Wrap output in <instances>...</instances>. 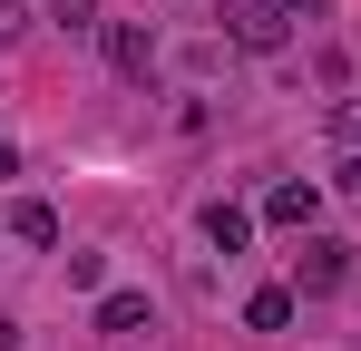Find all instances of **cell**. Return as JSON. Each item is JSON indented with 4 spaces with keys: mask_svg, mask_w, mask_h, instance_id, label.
Masks as SVG:
<instances>
[{
    "mask_svg": "<svg viewBox=\"0 0 361 351\" xmlns=\"http://www.w3.org/2000/svg\"><path fill=\"white\" fill-rule=\"evenodd\" d=\"M215 20H225V39L254 49V58H274V49H283V30H293V20H283V0H225Z\"/></svg>",
    "mask_w": 361,
    "mask_h": 351,
    "instance_id": "obj_1",
    "label": "cell"
},
{
    "mask_svg": "<svg viewBox=\"0 0 361 351\" xmlns=\"http://www.w3.org/2000/svg\"><path fill=\"white\" fill-rule=\"evenodd\" d=\"M342 283H352V244H342V234H302L293 292H342Z\"/></svg>",
    "mask_w": 361,
    "mask_h": 351,
    "instance_id": "obj_2",
    "label": "cell"
},
{
    "mask_svg": "<svg viewBox=\"0 0 361 351\" xmlns=\"http://www.w3.org/2000/svg\"><path fill=\"white\" fill-rule=\"evenodd\" d=\"M98 39H108V68H118V78H147V68H157V30H147V20H108Z\"/></svg>",
    "mask_w": 361,
    "mask_h": 351,
    "instance_id": "obj_3",
    "label": "cell"
},
{
    "mask_svg": "<svg viewBox=\"0 0 361 351\" xmlns=\"http://www.w3.org/2000/svg\"><path fill=\"white\" fill-rule=\"evenodd\" d=\"M98 332H108V342H147V332H157V302H147V292H98Z\"/></svg>",
    "mask_w": 361,
    "mask_h": 351,
    "instance_id": "obj_4",
    "label": "cell"
},
{
    "mask_svg": "<svg viewBox=\"0 0 361 351\" xmlns=\"http://www.w3.org/2000/svg\"><path fill=\"white\" fill-rule=\"evenodd\" d=\"M254 215H264V225H283V234H312V215H322V195L283 176V185H264V205H254Z\"/></svg>",
    "mask_w": 361,
    "mask_h": 351,
    "instance_id": "obj_5",
    "label": "cell"
},
{
    "mask_svg": "<svg viewBox=\"0 0 361 351\" xmlns=\"http://www.w3.org/2000/svg\"><path fill=\"white\" fill-rule=\"evenodd\" d=\"M205 244H215V254H244V244H254V205H225V195H215V205H205Z\"/></svg>",
    "mask_w": 361,
    "mask_h": 351,
    "instance_id": "obj_6",
    "label": "cell"
},
{
    "mask_svg": "<svg viewBox=\"0 0 361 351\" xmlns=\"http://www.w3.org/2000/svg\"><path fill=\"white\" fill-rule=\"evenodd\" d=\"M10 234H20V244H39V254H49V244H59V215H49V205H39V195H20V205H10Z\"/></svg>",
    "mask_w": 361,
    "mask_h": 351,
    "instance_id": "obj_7",
    "label": "cell"
},
{
    "mask_svg": "<svg viewBox=\"0 0 361 351\" xmlns=\"http://www.w3.org/2000/svg\"><path fill=\"white\" fill-rule=\"evenodd\" d=\"M244 322H254V332H283V322H293V283H264L244 302Z\"/></svg>",
    "mask_w": 361,
    "mask_h": 351,
    "instance_id": "obj_8",
    "label": "cell"
},
{
    "mask_svg": "<svg viewBox=\"0 0 361 351\" xmlns=\"http://www.w3.org/2000/svg\"><path fill=\"white\" fill-rule=\"evenodd\" d=\"M322 127H332V147H342V156H361V98H332Z\"/></svg>",
    "mask_w": 361,
    "mask_h": 351,
    "instance_id": "obj_9",
    "label": "cell"
},
{
    "mask_svg": "<svg viewBox=\"0 0 361 351\" xmlns=\"http://www.w3.org/2000/svg\"><path fill=\"white\" fill-rule=\"evenodd\" d=\"M49 20H59L68 39H88V30H108V10H98V0H49Z\"/></svg>",
    "mask_w": 361,
    "mask_h": 351,
    "instance_id": "obj_10",
    "label": "cell"
},
{
    "mask_svg": "<svg viewBox=\"0 0 361 351\" xmlns=\"http://www.w3.org/2000/svg\"><path fill=\"white\" fill-rule=\"evenodd\" d=\"M10 39H20V0H0V49H10Z\"/></svg>",
    "mask_w": 361,
    "mask_h": 351,
    "instance_id": "obj_11",
    "label": "cell"
},
{
    "mask_svg": "<svg viewBox=\"0 0 361 351\" xmlns=\"http://www.w3.org/2000/svg\"><path fill=\"white\" fill-rule=\"evenodd\" d=\"M322 10H332V0H283V20H322Z\"/></svg>",
    "mask_w": 361,
    "mask_h": 351,
    "instance_id": "obj_12",
    "label": "cell"
},
{
    "mask_svg": "<svg viewBox=\"0 0 361 351\" xmlns=\"http://www.w3.org/2000/svg\"><path fill=\"white\" fill-rule=\"evenodd\" d=\"M332 185H342V195H361V156H342V176H332Z\"/></svg>",
    "mask_w": 361,
    "mask_h": 351,
    "instance_id": "obj_13",
    "label": "cell"
},
{
    "mask_svg": "<svg viewBox=\"0 0 361 351\" xmlns=\"http://www.w3.org/2000/svg\"><path fill=\"white\" fill-rule=\"evenodd\" d=\"M10 176H20V147H10V137H0V185H10Z\"/></svg>",
    "mask_w": 361,
    "mask_h": 351,
    "instance_id": "obj_14",
    "label": "cell"
}]
</instances>
